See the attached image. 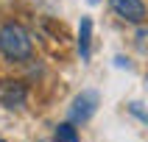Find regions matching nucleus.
Instances as JSON below:
<instances>
[{
	"label": "nucleus",
	"instance_id": "1",
	"mask_svg": "<svg viewBox=\"0 0 148 142\" xmlns=\"http://www.w3.org/2000/svg\"><path fill=\"white\" fill-rule=\"evenodd\" d=\"M31 36L25 31L23 25L17 22H6L0 28V53L8 58V61H25V58L31 56Z\"/></svg>",
	"mask_w": 148,
	"mask_h": 142
},
{
	"label": "nucleus",
	"instance_id": "2",
	"mask_svg": "<svg viewBox=\"0 0 148 142\" xmlns=\"http://www.w3.org/2000/svg\"><path fill=\"white\" fill-rule=\"evenodd\" d=\"M25 100H28V89H25L23 81H14V78L0 81V106H6V109H20Z\"/></svg>",
	"mask_w": 148,
	"mask_h": 142
},
{
	"label": "nucleus",
	"instance_id": "3",
	"mask_svg": "<svg viewBox=\"0 0 148 142\" xmlns=\"http://www.w3.org/2000/svg\"><path fill=\"white\" fill-rule=\"evenodd\" d=\"M95 109H98V92H81L78 98L73 100V109H70V120L73 123H87L92 114H95Z\"/></svg>",
	"mask_w": 148,
	"mask_h": 142
},
{
	"label": "nucleus",
	"instance_id": "4",
	"mask_svg": "<svg viewBox=\"0 0 148 142\" xmlns=\"http://www.w3.org/2000/svg\"><path fill=\"white\" fill-rule=\"evenodd\" d=\"M112 8H115L117 17H123L129 22H143V17H145V6H143V0H109Z\"/></svg>",
	"mask_w": 148,
	"mask_h": 142
},
{
	"label": "nucleus",
	"instance_id": "5",
	"mask_svg": "<svg viewBox=\"0 0 148 142\" xmlns=\"http://www.w3.org/2000/svg\"><path fill=\"white\" fill-rule=\"evenodd\" d=\"M90 42H92V20L81 17V25H78V53H81L84 61L90 58Z\"/></svg>",
	"mask_w": 148,
	"mask_h": 142
},
{
	"label": "nucleus",
	"instance_id": "6",
	"mask_svg": "<svg viewBox=\"0 0 148 142\" xmlns=\"http://www.w3.org/2000/svg\"><path fill=\"white\" fill-rule=\"evenodd\" d=\"M56 142H78V131L73 128V123L56 125Z\"/></svg>",
	"mask_w": 148,
	"mask_h": 142
},
{
	"label": "nucleus",
	"instance_id": "7",
	"mask_svg": "<svg viewBox=\"0 0 148 142\" xmlns=\"http://www.w3.org/2000/svg\"><path fill=\"white\" fill-rule=\"evenodd\" d=\"M90 3H98V0H90Z\"/></svg>",
	"mask_w": 148,
	"mask_h": 142
},
{
	"label": "nucleus",
	"instance_id": "8",
	"mask_svg": "<svg viewBox=\"0 0 148 142\" xmlns=\"http://www.w3.org/2000/svg\"><path fill=\"white\" fill-rule=\"evenodd\" d=\"M0 142H3V139H0Z\"/></svg>",
	"mask_w": 148,
	"mask_h": 142
}]
</instances>
